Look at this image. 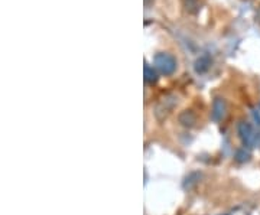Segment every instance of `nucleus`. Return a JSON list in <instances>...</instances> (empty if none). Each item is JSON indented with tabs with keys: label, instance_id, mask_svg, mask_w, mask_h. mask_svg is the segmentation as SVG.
<instances>
[{
	"label": "nucleus",
	"instance_id": "f257e3e1",
	"mask_svg": "<svg viewBox=\"0 0 260 215\" xmlns=\"http://www.w3.org/2000/svg\"><path fill=\"white\" fill-rule=\"evenodd\" d=\"M154 65H155L156 71L165 77L172 75L178 68V62L175 56L168 52H157L154 58Z\"/></svg>",
	"mask_w": 260,
	"mask_h": 215
},
{
	"label": "nucleus",
	"instance_id": "39448f33",
	"mask_svg": "<svg viewBox=\"0 0 260 215\" xmlns=\"http://www.w3.org/2000/svg\"><path fill=\"white\" fill-rule=\"evenodd\" d=\"M195 121H197V117L191 110H185L180 114V123L185 127H192L195 124Z\"/></svg>",
	"mask_w": 260,
	"mask_h": 215
},
{
	"label": "nucleus",
	"instance_id": "7ed1b4c3",
	"mask_svg": "<svg viewBox=\"0 0 260 215\" xmlns=\"http://www.w3.org/2000/svg\"><path fill=\"white\" fill-rule=\"evenodd\" d=\"M227 101L223 97H215L212 101V108H211V117L214 121H221L227 116Z\"/></svg>",
	"mask_w": 260,
	"mask_h": 215
},
{
	"label": "nucleus",
	"instance_id": "f03ea898",
	"mask_svg": "<svg viewBox=\"0 0 260 215\" xmlns=\"http://www.w3.org/2000/svg\"><path fill=\"white\" fill-rule=\"evenodd\" d=\"M237 133H238V137L243 143L244 147H255L256 143H258V135H256V130L255 127L246 121V120H241L238 121L237 124Z\"/></svg>",
	"mask_w": 260,
	"mask_h": 215
},
{
	"label": "nucleus",
	"instance_id": "0eeeda50",
	"mask_svg": "<svg viewBox=\"0 0 260 215\" xmlns=\"http://www.w3.org/2000/svg\"><path fill=\"white\" fill-rule=\"evenodd\" d=\"M145 81H146L148 84H152V85L157 81V72H156V68L151 67L148 62L145 64Z\"/></svg>",
	"mask_w": 260,
	"mask_h": 215
},
{
	"label": "nucleus",
	"instance_id": "20e7f679",
	"mask_svg": "<svg viewBox=\"0 0 260 215\" xmlns=\"http://www.w3.org/2000/svg\"><path fill=\"white\" fill-rule=\"evenodd\" d=\"M174 106H175V100H174V98H166L165 101H162V103L159 104V107H157V111H156L157 117H159V116H160V119L166 117V116L172 111Z\"/></svg>",
	"mask_w": 260,
	"mask_h": 215
},
{
	"label": "nucleus",
	"instance_id": "423d86ee",
	"mask_svg": "<svg viewBox=\"0 0 260 215\" xmlns=\"http://www.w3.org/2000/svg\"><path fill=\"white\" fill-rule=\"evenodd\" d=\"M209 65H211V59H209V56L203 55V56H200V58L195 61V71H197L198 74H204L206 71H208Z\"/></svg>",
	"mask_w": 260,
	"mask_h": 215
}]
</instances>
